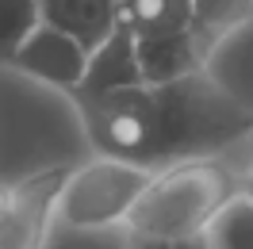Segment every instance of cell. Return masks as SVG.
I'll return each mask as SVG.
<instances>
[{"label": "cell", "instance_id": "6da1fadb", "mask_svg": "<svg viewBox=\"0 0 253 249\" xmlns=\"http://www.w3.org/2000/svg\"><path fill=\"white\" fill-rule=\"evenodd\" d=\"M96 154L150 169L222 157L253 134V108L204 69L161 84H130L77 104Z\"/></svg>", "mask_w": 253, "mask_h": 249}, {"label": "cell", "instance_id": "7a4b0ae2", "mask_svg": "<svg viewBox=\"0 0 253 249\" xmlns=\"http://www.w3.org/2000/svg\"><path fill=\"white\" fill-rule=\"evenodd\" d=\"M238 172L222 157L180 161L158 169L154 184L142 192L126 215V234L150 238H192L215 226V218L238 200Z\"/></svg>", "mask_w": 253, "mask_h": 249}, {"label": "cell", "instance_id": "3957f363", "mask_svg": "<svg viewBox=\"0 0 253 249\" xmlns=\"http://www.w3.org/2000/svg\"><path fill=\"white\" fill-rule=\"evenodd\" d=\"M119 23L138 42L146 84L204 69L207 50L196 35L192 0H119Z\"/></svg>", "mask_w": 253, "mask_h": 249}, {"label": "cell", "instance_id": "277c9868", "mask_svg": "<svg viewBox=\"0 0 253 249\" xmlns=\"http://www.w3.org/2000/svg\"><path fill=\"white\" fill-rule=\"evenodd\" d=\"M154 176L158 169L150 165L96 154L92 161L69 172L58 200V222L69 230H104V226L126 222L142 192L154 184Z\"/></svg>", "mask_w": 253, "mask_h": 249}, {"label": "cell", "instance_id": "5b68a950", "mask_svg": "<svg viewBox=\"0 0 253 249\" xmlns=\"http://www.w3.org/2000/svg\"><path fill=\"white\" fill-rule=\"evenodd\" d=\"M65 180H69L65 169H50L12 188V207L0 218V249H46L50 226L58 222V200Z\"/></svg>", "mask_w": 253, "mask_h": 249}, {"label": "cell", "instance_id": "8992f818", "mask_svg": "<svg viewBox=\"0 0 253 249\" xmlns=\"http://www.w3.org/2000/svg\"><path fill=\"white\" fill-rule=\"evenodd\" d=\"M88 54L92 50L84 46V42H77L73 35H65L62 27L39 23L31 31V39L16 50L12 69H19L23 77L42 81V84L77 92V84L84 81V69H88Z\"/></svg>", "mask_w": 253, "mask_h": 249}, {"label": "cell", "instance_id": "52a82bcc", "mask_svg": "<svg viewBox=\"0 0 253 249\" xmlns=\"http://www.w3.org/2000/svg\"><path fill=\"white\" fill-rule=\"evenodd\" d=\"M130 84H146V69H142V58H138L134 35L119 23L108 42H100L88 54L84 81L77 84V92H69V96H73V104H84V100H96V96L130 88Z\"/></svg>", "mask_w": 253, "mask_h": 249}, {"label": "cell", "instance_id": "ba28073f", "mask_svg": "<svg viewBox=\"0 0 253 249\" xmlns=\"http://www.w3.org/2000/svg\"><path fill=\"white\" fill-rule=\"evenodd\" d=\"M42 23L62 27L77 42L96 50L119 27V0H39Z\"/></svg>", "mask_w": 253, "mask_h": 249}, {"label": "cell", "instance_id": "9c48e42d", "mask_svg": "<svg viewBox=\"0 0 253 249\" xmlns=\"http://www.w3.org/2000/svg\"><path fill=\"white\" fill-rule=\"evenodd\" d=\"M192 8H196V35L204 50H211L219 39L238 31L253 16V0H192Z\"/></svg>", "mask_w": 253, "mask_h": 249}, {"label": "cell", "instance_id": "30bf717a", "mask_svg": "<svg viewBox=\"0 0 253 249\" xmlns=\"http://www.w3.org/2000/svg\"><path fill=\"white\" fill-rule=\"evenodd\" d=\"M39 23H42L39 0H0V62L12 65L16 50L31 39Z\"/></svg>", "mask_w": 253, "mask_h": 249}, {"label": "cell", "instance_id": "8fae6325", "mask_svg": "<svg viewBox=\"0 0 253 249\" xmlns=\"http://www.w3.org/2000/svg\"><path fill=\"white\" fill-rule=\"evenodd\" d=\"M215 249H253V203L238 196L211 226Z\"/></svg>", "mask_w": 253, "mask_h": 249}, {"label": "cell", "instance_id": "7c38bea8", "mask_svg": "<svg viewBox=\"0 0 253 249\" xmlns=\"http://www.w3.org/2000/svg\"><path fill=\"white\" fill-rule=\"evenodd\" d=\"M126 249H215L211 230L192 234V238H150V234H130Z\"/></svg>", "mask_w": 253, "mask_h": 249}, {"label": "cell", "instance_id": "4fadbf2b", "mask_svg": "<svg viewBox=\"0 0 253 249\" xmlns=\"http://www.w3.org/2000/svg\"><path fill=\"white\" fill-rule=\"evenodd\" d=\"M238 192H242V200L253 203V165H246V169L238 172Z\"/></svg>", "mask_w": 253, "mask_h": 249}, {"label": "cell", "instance_id": "5bb4252c", "mask_svg": "<svg viewBox=\"0 0 253 249\" xmlns=\"http://www.w3.org/2000/svg\"><path fill=\"white\" fill-rule=\"evenodd\" d=\"M8 207H12V188H0V218L8 215Z\"/></svg>", "mask_w": 253, "mask_h": 249}, {"label": "cell", "instance_id": "9a60e30c", "mask_svg": "<svg viewBox=\"0 0 253 249\" xmlns=\"http://www.w3.org/2000/svg\"><path fill=\"white\" fill-rule=\"evenodd\" d=\"M242 150H246V157H250V165H253V134L246 142H242Z\"/></svg>", "mask_w": 253, "mask_h": 249}]
</instances>
